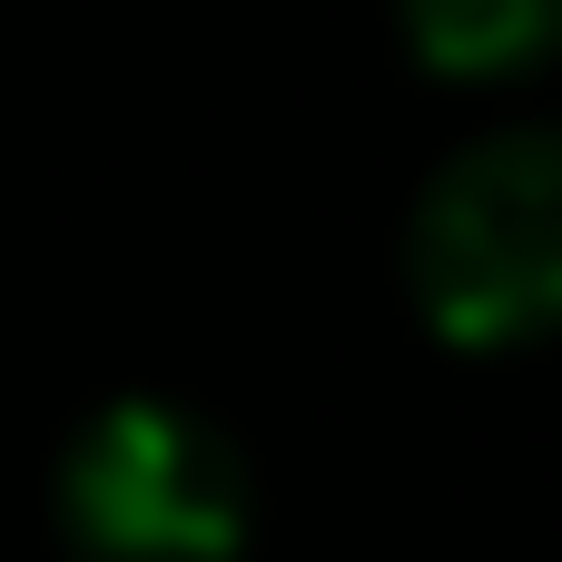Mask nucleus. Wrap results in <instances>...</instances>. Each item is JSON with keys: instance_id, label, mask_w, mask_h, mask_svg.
Segmentation results:
<instances>
[{"instance_id": "1", "label": "nucleus", "mask_w": 562, "mask_h": 562, "mask_svg": "<svg viewBox=\"0 0 562 562\" xmlns=\"http://www.w3.org/2000/svg\"><path fill=\"white\" fill-rule=\"evenodd\" d=\"M405 286L464 356H504L562 326V119L464 138L405 217Z\"/></svg>"}, {"instance_id": "3", "label": "nucleus", "mask_w": 562, "mask_h": 562, "mask_svg": "<svg viewBox=\"0 0 562 562\" xmlns=\"http://www.w3.org/2000/svg\"><path fill=\"white\" fill-rule=\"evenodd\" d=\"M395 30L435 79H524L562 49V0H395Z\"/></svg>"}, {"instance_id": "2", "label": "nucleus", "mask_w": 562, "mask_h": 562, "mask_svg": "<svg viewBox=\"0 0 562 562\" xmlns=\"http://www.w3.org/2000/svg\"><path fill=\"white\" fill-rule=\"evenodd\" d=\"M69 562H247L257 474L227 425L178 395H109L79 415L49 474Z\"/></svg>"}]
</instances>
